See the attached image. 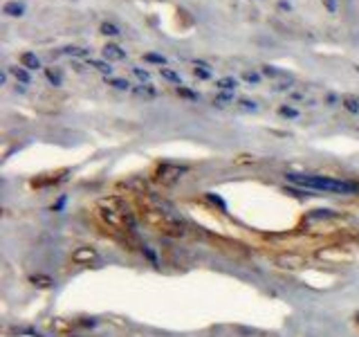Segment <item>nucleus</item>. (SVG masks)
I'll return each mask as SVG.
<instances>
[{"label":"nucleus","instance_id":"f257e3e1","mask_svg":"<svg viewBox=\"0 0 359 337\" xmlns=\"http://www.w3.org/2000/svg\"><path fill=\"white\" fill-rule=\"evenodd\" d=\"M292 185L303 187V189L312 191H323V194H341V196H353L359 194V185L348 182V180H337L328 178V175H314V173H287L285 175Z\"/></svg>","mask_w":359,"mask_h":337},{"label":"nucleus","instance_id":"f03ea898","mask_svg":"<svg viewBox=\"0 0 359 337\" xmlns=\"http://www.w3.org/2000/svg\"><path fill=\"white\" fill-rule=\"evenodd\" d=\"M101 54H103V58H106V61H124V58L128 56L126 50H122L119 45H115V43H108V45H103Z\"/></svg>","mask_w":359,"mask_h":337},{"label":"nucleus","instance_id":"7ed1b4c3","mask_svg":"<svg viewBox=\"0 0 359 337\" xmlns=\"http://www.w3.org/2000/svg\"><path fill=\"white\" fill-rule=\"evenodd\" d=\"M2 14L9 18H21L25 16V2H18V0H9L2 5Z\"/></svg>","mask_w":359,"mask_h":337},{"label":"nucleus","instance_id":"20e7f679","mask_svg":"<svg viewBox=\"0 0 359 337\" xmlns=\"http://www.w3.org/2000/svg\"><path fill=\"white\" fill-rule=\"evenodd\" d=\"M339 104H341V108L348 111L350 115H359V99L355 95H341L339 97Z\"/></svg>","mask_w":359,"mask_h":337},{"label":"nucleus","instance_id":"39448f33","mask_svg":"<svg viewBox=\"0 0 359 337\" xmlns=\"http://www.w3.org/2000/svg\"><path fill=\"white\" fill-rule=\"evenodd\" d=\"M7 72H9L11 77H14V79L18 81V84H23V85H29V84H32L29 70H25L23 65H21V68H18V65H14V68H7Z\"/></svg>","mask_w":359,"mask_h":337},{"label":"nucleus","instance_id":"423d86ee","mask_svg":"<svg viewBox=\"0 0 359 337\" xmlns=\"http://www.w3.org/2000/svg\"><path fill=\"white\" fill-rule=\"evenodd\" d=\"M18 61H21V65L25 70H38L41 68V58H38L34 52H23Z\"/></svg>","mask_w":359,"mask_h":337},{"label":"nucleus","instance_id":"0eeeda50","mask_svg":"<svg viewBox=\"0 0 359 337\" xmlns=\"http://www.w3.org/2000/svg\"><path fill=\"white\" fill-rule=\"evenodd\" d=\"M132 92H135L137 97H144V99H153V97H157V88H155L153 84L135 85V88H132Z\"/></svg>","mask_w":359,"mask_h":337},{"label":"nucleus","instance_id":"6e6552de","mask_svg":"<svg viewBox=\"0 0 359 337\" xmlns=\"http://www.w3.org/2000/svg\"><path fill=\"white\" fill-rule=\"evenodd\" d=\"M236 88H238V81L233 77H220V79H216V90H220V92H233Z\"/></svg>","mask_w":359,"mask_h":337},{"label":"nucleus","instance_id":"1a4fd4ad","mask_svg":"<svg viewBox=\"0 0 359 337\" xmlns=\"http://www.w3.org/2000/svg\"><path fill=\"white\" fill-rule=\"evenodd\" d=\"M85 63H88V68L99 70V72H101V74H106V77H110V74H112L110 61H97V58H85Z\"/></svg>","mask_w":359,"mask_h":337},{"label":"nucleus","instance_id":"9d476101","mask_svg":"<svg viewBox=\"0 0 359 337\" xmlns=\"http://www.w3.org/2000/svg\"><path fill=\"white\" fill-rule=\"evenodd\" d=\"M193 74L198 79H211V65L205 61H193Z\"/></svg>","mask_w":359,"mask_h":337},{"label":"nucleus","instance_id":"9b49d317","mask_svg":"<svg viewBox=\"0 0 359 337\" xmlns=\"http://www.w3.org/2000/svg\"><path fill=\"white\" fill-rule=\"evenodd\" d=\"M72 258L77 261V263H85V261H92V258H97V252L90 248H81L77 250V252L72 254Z\"/></svg>","mask_w":359,"mask_h":337},{"label":"nucleus","instance_id":"f8f14e48","mask_svg":"<svg viewBox=\"0 0 359 337\" xmlns=\"http://www.w3.org/2000/svg\"><path fill=\"white\" fill-rule=\"evenodd\" d=\"M99 32L103 34V36H110V38H119L122 36V29L115 25V23H101V27H99Z\"/></svg>","mask_w":359,"mask_h":337},{"label":"nucleus","instance_id":"ddd939ff","mask_svg":"<svg viewBox=\"0 0 359 337\" xmlns=\"http://www.w3.org/2000/svg\"><path fill=\"white\" fill-rule=\"evenodd\" d=\"M175 95L182 97V99H186V101H198L200 99V95H198L196 90L186 88V85H175Z\"/></svg>","mask_w":359,"mask_h":337},{"label":"nucleus","instance_id":"4468645a","mask_svg":"<svg viewBox=\"0 0 359 337\" xmlns=\"http://www.w3.org/2000/svg\"><path fill=\"white\" fill-rule=\"evenodd\" d=\"M106 84L110 85V88H115V90H122V92L132 90V85L128 84L126 79H119V77H106Z\"/></svg>","mask_w":359,"mask_h":337},{"label":"nucleus","instance_id":"2eb2a0df","mask_svg":"<svg viewBox=\"0 0 359 337\" xmlns=\"http://www.w3.org/2000/svg\"><path fill=\"white\" fill-rule=\"evenodd\" d=\"M159 74H162V79H166V81H171V84H178V85H182V77H180V72H175V70H171V68H159Z\"/></svg>","mask_w":359,"mask_h":337},{"label":"nucleus","instance_id":"dca6fc26","mask_svg":"<svg viewBox=\"0 0 359 337\" xmlns=\"http://www.w3.org/2000/svg\"><path fill=\"white\" fill-rule=\"evenodd\" d=\"M279 115L281 117H285V119H299V108H294V106H290V104H283V106H279Z\"/></svg>","mask_w":359,"mask_h":337},{"label":"nucleus","instance_id":"f3484780","mask_svg":"<svg viewBox=\"0 0 359 337\" xmlns=\"http://www.w3.org/2000/svg\"><path fill=\"white\" fill-rule=\"evenodd\" d=\"M45 77H48V81L54 85V88H58V85H63V77H61V72L54 68H45Z\"/></svg>","mask_w":359,"mask_h":337},{"label":"nucleus","instance_id":"a211bd4d","mask_svg":"<svg viewBox=\"0 0 359 337\" xmlns=\"http://www.w3.org/2000/svg\"><path fill=\"white\" fill-rule=\"evenodd\" d=\"M130 72L135 74V79H137L139 84H151V72H148V70H144V68H137V65H132V68H130Z\"/></svg>","mask_w":359,"mask_h":337},{"label":"nucleus","instance_id":"6ab92c4d","mask_svg":"<svg viewBox=\"0 0 359 337\" xmlns=\"http://www.w3.org/2000/svg\"><path fill=\"white\" fill-rule=\"evenodd\" d=\"M260 79H263V74L256 72V70H245L243 72V81H247L249 85H258Z\"/></svg>","mask_w":359,"mask_h":337},{"label":"nucleus","instance_id":"aec40b11","mask_svg":"<svg viewBox=\"0 0 359 337\" xmlns=\"http://www.w3.org/2000/svg\"><path fill=\"white\" fill-rule=\"evenodd\" d=\"M144 61H148V63H157L159 68H164V65L169 63V61H166V56H162V54H155V52L144 54Z\"/></svg>","mask_w":359,"mask_h":337},{"label":"nucleus","instance_id":"412c9836","mask_svg":"<svg viewBox=\"0 0 359 337\" xmlns=\"http://www.w3.org/2000/svg\"><path fill=\"white\" fill-rule=\"evenodd\" d=\"M213 104L220 106V108H225V106L233 104V92H222V95H218L216 99H213Z\"/></svg>","mask_w":359,"mask_h":337},{"label":"nucleus","instance_id":"4be33fe9","mask_svg":"<svg viewBox=\"0 0 359 337\" xmlns=\"http://www.w3.org/2000/svg\"><path fill=\"white\" fill-rule=\"evenodd\" d=\"M63 54H68V56H88V50L77 48V45H70V48L63 50Z\"/></svg>","mask_w":359,"mask_h":337},{"label":"nucleus","instance_id":"5701e85b","mask_svg":"<svg viewBox=\"0 0 359 337\" xmlns=\"http://www.w3.org/2000/svg\"><path fill=\"white\" fill-rule=\"evenodd\" d=\"M142 254L144 256L151 261L153 265H159V261H157V254H155V250L153 248H148V245H142Z\"/></svg>","mask_w":359,"mask_h":337},{"label":"nucleus","instance_id":"b1692460","mask_svg":"<svg viewBox=\"0 0 359 337\" xmlns=\"http://www.w3.org/2000/svg\"><path fill=\"white\" fill-rule=\"evenodd\" d=\"M238 106H240L243 111H252V112L258 111V104H256V101H252V99H238Z\"/></svg>","mask_w":359,"mask_h":337},{"label":"nucleus","instance_id":"393cba45","mask_svg":"<svg viewBox=\"0 0 359 337\" xmlns=\"http://www.w3.org/2000/svg\"><path fill=\"white\" fill-rule=\"evenodd\" d=\"M260 74H263V77H283V72L272 68V65H263V68H260Z\"/></svg>","mask_w":359,"mask_h":337},{"label":"nucleus","instance_id":"a878e982","mask_svg":"<svg viewBox=\"0 0 359 337\" xmlns=\"http://www.w3.org/2000/svg\"><path fill=\"white\" fill-rule=\"evenodd\" d=\"M321 2L328 9V14H337V0H321Z\"/></svg>","mask_w":359,"mask_h":337},{"label":"nucleus","instance_id":"bb28decb","mask_svg":"<svg viewBox=\"0 0 359 337\" xmlns=\"http://www.w3.org/2000/svg\"><path fill=\"white\" fill-rule=\"evenodd\" d=\"M279 9L281 11H292V5L287 2V0H279Z\"/></svg>","mask_w":359,"mask_h":337},{"label":"nucleus","instance_id":"cd10ccee","mask_svg":"<svg viewBox=\"0 0 359 337\" xmlns=\"http://www.w3.org/2000/svg\"><path fill=\"white\" fill-rule=\"evenodd\" d=\"M326 101H328V106H334V101H337V97H334V95H328V97H326Z\"/></svg>","mask_w":359,"mask_h":337},{"label":"nucleus","instance_id":"c85d7f7f","mask_svg":"<svg viewBox=\"0 0 359 337\" xmlns=\"http://www.w3.org/2000/svg\"><path fill=\"white\" fill-rule=\"evenodd\" d=\"M355 321H357V324H359V312H357V315H355Z\"/></svg>","mask_w":359,"mask_h":337}]
</instances>
